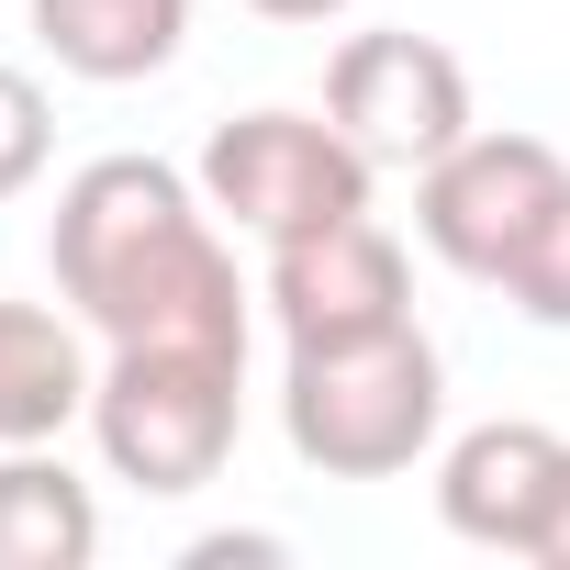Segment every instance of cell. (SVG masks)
<instances>
[{
  "instance_id": "1",
  "label": "cell",
  "mask_w": 570,
  "mask_h": 570,
  "mask_svg": "<svg viewBox=\"0 0 570 570\" xmlns=\"http://www.w3.org/2000/svg\"><path fill=\"white\" fill-rule=\"evenodd\" d=\"M57 292L112 347H213L246 358V292L202 202L157 157H90L57 190Z\"/></svg>"
},
{
  "instance_id": "2",
  "label": "cell",
  "mask_w": 570,
  "mask_h": 570,
  "mask_svg": "<svg viewBox=\"0 0 570 570\" xmlns=\"http://www.w3.org/2000/svg\"><path fill=\"white\" fill-rule=\"evenodd\" d=\"M436 414H448V381H436V347L414 325L292 347L279 425H292V448L325 481H392V470H414L425 436H436Z\"/></svg>"
},
{
  "instance_id": "3",
  "label": "cell",
  "mask_w": 570,
  "mask_h": 570,
  "mask_svg": "<svg viewBox=\"0 0 570 570\" xmlns=\"http://www.w3.org/2000/svg\"><path fill=\"white\" fill-rule=\"evenodd\" d=\"M235 381L246 358H213V347H112V381L90 392L101 459L135 492H202L235 448Z\"/></svg>"
},
{
  "instance_id": "4",
  "label": "cell",
  "mask_w": 570,
  "mask_h": 570,
  "mask_svg": "<svg viewBox=\"0 0 570 570\" xmlns=\"http://www.w3.org/2000/svg\"><path fill=\"white\" fill-rule=\"evenodd\" d=\"M202 202L235 213L246 235H303L336 213H370V157L347 146V124H303V112H246L202 146Z\"/></svg>"
},
{
  "instance_id": "5",
  "label": "cell",
  "mask_w": 570,
  "mask_h": 570,
  "mask_svg": "<svg viewBox=\"0 0 570 570\" xmlns=\"http://www.w3.org/2000/svg\"><path fill=\"white\" fill-rule=\"evenodd\" d=\"M559 190H570L559 146H537V135H459V146L425 168L414 224H425V246H436L448 268L514 279V257L537 246V224L559 213Z\"/></svg>"
},
{
  "instance_id": "6",
  "label": "cell",
  "mask_w": 570,
  "mask_h": 570,
  "mask_svg": "<svg viewBox=\"0 0 570 570\" xmlns=\"http://www.w3.org/2000/svg\"><path fill=\"white\" fill-rule=\"evenodd\" d=\"M325 112L370 168H436L470 135V79L436 35H347L325 68Z\"/></svg>"
},
{
  "instance_id": "7",
  "label": "cell",
  "mask_w": 570,
  "mask_h": 570,
  "mask_svg": "<svg viewBox=\"0 0 570 570\" xmlns=\"http://www.w3.org/2000/svg\"><path fill=\"white\" fill-rule=\"evenodd\" d=\"M268 303H279V325H292V347L414 325V314H403V246H392L370 213H336V224L279 235V246H268Z\"/></svg>"
},
{
  "instance_id": "8",
  "label": "cell",
  "mask_w": 570,
  "mask_h": 570,
  "mask_svg": "<svg viewBox=\"0 0 570 570\" xmlns=\"http://www.w3.org/2000/svg\"><path fill=\"white\" fill-rule=\"evenodd\" d=\"M559 436L548 425H470L459 448H448V470H436V514L470 537V548H514L525 559V537H537V514H548V492H559Z\"/></svg>"
},
{
  "instance_id": "9",
  "label": "cell",
  "mask_w": 570,
  "mask_h": 570,
  "mask_svg": "<svg viewBox=\"0 0 570 570\" xmlns=\"http://www.w3.org/2000/svg\"><path fill=\"white\" fill-rule=\"evenodd\" d=\"M35 35H46V57H57L68 79L124 90V79H157V68L179 57L190 0H35Z\"/></svg>"
},
{
  "instance_id": "10",
  "label": "cell",
  "mask_w": 570,
  "mask_h": 570,
  "mask_svg": "<svg viewBox=\"0 0 570 570\" xmlns=\"http://www.w3.org/2000/svg\"><path fill=\"white\" fill-rule=\"evenodd\" d=\"M90 358L46 303H0V448H46L68 414H90Z\"/></svg>"
},
{
  "instance_id": "11",
  "label": "cell",
  "mask_w": 570,
  "mask_h": 570,
  "mask_svg": "<svg viewBox=\"0 0 570 570\" xmlns=\"http://www.w3.org/2000/svg\"><path fill=\"white\" fill-rule=\"evenodd\" d=\"M101 548V503L68 459L12 448L0 459V570H79Z\"/></svg>"
},
{
  "instance_id": "12",
  "label": "cell",
  "mask_w": 570,
  "mask_h": 570,
  "mask_svg": "<svg viewBox=\"0 0 570 570\" xmlns=\"http://www.w3.org/2000/svg\"><path fill=\"white\" fill-rule=\"evenodd\" d=\"M46 146H57V124H46V90H35L23 68H0V202L46 179Z\"/></svg>"
},
{
  "instance_id": "13",
  "label": "cell",
  "mask_w": 570,
  "mask_h": 570,
  "mask_svg": "<svg viewBox=\"0 0 570 570\" xmlns=\"http://www.w3.org/2000/svg\"><path fill=\"white\" fill-rule=\"evenodd\" d=\"M503 292H514L537 325H570V190H559V213L537 224V246L514 257V279H503Z\"/></svg>"
},
{
  "instance_id": "14",
  "label": "cell",
  "mask_w": 570,
  "mask_h": 570,
  "mask_svg": "<svg viewBox=\"0 0 570 570\" xmlns=\"http://www.w3.org/2000/svg\"><path fill=\"white\" fill-rule=\"evenodd\" d=\"M525 559H537V570H570V459H559V492H548V514H537Z\"/></svg>"
},
{
  "instance_id": "15",
  "label": "cell",
  "mask_w": 570,
  "mask_h": 570,
  "mask_svg": "<svg viewBox=\"0 0 570 570\" xmlns=\"http://www.w3.org/2000/svg\"><path fill=\"white\" fill-rule=\"evenodd\" d=\"M246 12H268V23H325V12H347V0H246Z\"/></svg>"
}]
</instances>
